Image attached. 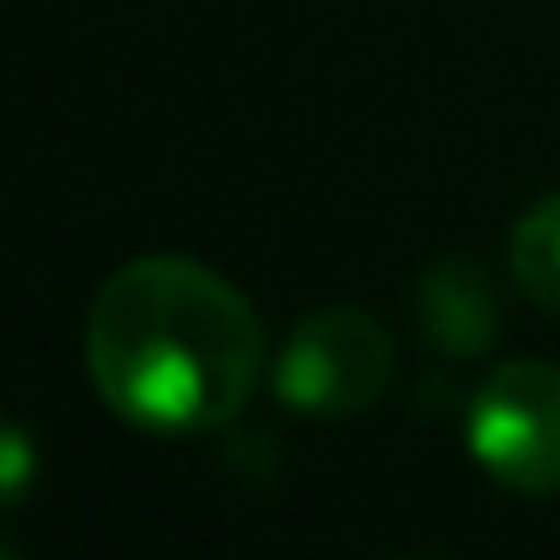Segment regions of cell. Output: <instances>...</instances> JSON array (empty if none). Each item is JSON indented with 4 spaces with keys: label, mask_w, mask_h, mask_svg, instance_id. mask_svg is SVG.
Wrapping results in <instances>:
<instances>
[{
    "label": "cell",
    "mask_w": 560,
    "mask_h": 560,
    "mask_svg": "<svg viewBox=\"0 0 560 560\" xmlns=\"http://www.w3.org/2000/svg\"><path fill=\"white\" fill-rule=\"evenodd\" d=\"M506 271L542 314L560 319V194L536 199L506 235Z\"/></svg>",
    "instance_id": "5"
},
{
    "label": "cell",
    "mask_w": 560,
    "mask_h": 560,
    "mask_svg": "<svg viewBox=\"0 0 560 560\" xmlns=\"http://www.w3.org/2000/svg\"><path fill=\"white\" fill-rule=\"evenodd\" d=\"M464 446L512 494H560V368L536 355L488 368L464 410Z\"/></svg>",
    "instance_id": "3"
},
{
    "label": "cell",
    "mask_w": 560,
    "mask_h": 560,
    "mask_svg": "<svg viewBox=\"0 0 560 560\" xmlns=\"http://www.w3.org/2000/svg\"><path fill=\"white\" fill-rule=\"evenodd\" d=\"M31 488H37V440L0 410V518L25 506Z\"/></svg>",
    "instance_id": "6"
},
{
    "label": "cell",
    "mask_w": 560,
    "mask_h": 560,
    "mask_svg": "<svg viewBox=\"0 0 560 560\" xmlns=\"http://www.w3.org/2000/svg\"><path fill=\"white\" fill-rule=\"evenodd\" d=\"M416 331L452 362H482L500 338V290L494 271L470 254H440L410 290Z\"/></svg>",
    "instance_id": "4"
},
{
    "label": "cell",
    "mask_w": 560,
    "mask_h": 560,
    "mask_svg": "<svg viewBox=\"0 0 560 560\" xmlns=\"http://www.w3.org/2000/svg\"><path fill=\"white\" fill-rule=\"evenodd\" d=\"M97 398L145 434H211L247 410L266 374V326L223 271L139 254L103 278L85 314Z\"/></svg>",
    "instance_id": "1"
},
{
    "label": "cell",
    "mask_w": 560,
    "mask_h": 560,
    "mask_svg": "<svg viewBox=\"0 0 560 560\" xmlns=\"http://www.w3.org/2000/svg\"><path fill=\"white\" fill-rule=\"evenodd\" d=\"M392 374H398V343L362 307H319L290 331L271 386L295 416H319V422H350L368 416L386 398Z\"/></svg>",
    "instance_id": "2"
}]
</instances>
